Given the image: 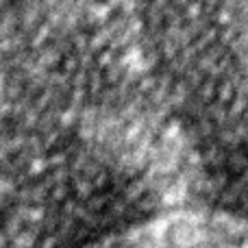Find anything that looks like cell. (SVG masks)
Wrapping results in <instances>:
<instances>
[{
	"label": "cell",
	"mask_w": 248,
	"mask_h": 248,
	"mask_svg": "<svg viewBox=\"0 0 248 248\" xmlns=\"http://www.w3.org/2000/svg\"><path fill=\"white\" fill-rule=\"evenodd\" d=\"M103 248H248V222L222 214L168 216Z\"/></svg>",
	"instance_id": "cell-1"
}]
</instances>
